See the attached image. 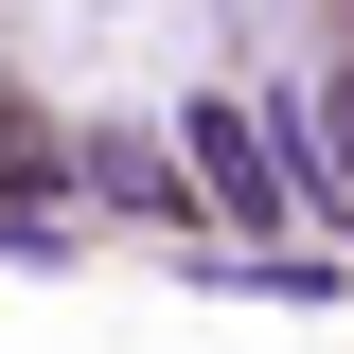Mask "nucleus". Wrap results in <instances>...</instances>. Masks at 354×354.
<instances>
[{
	"label": "nucleus",
	"instance_id": "obj_1",
	"mask_svg": "<svg viewBox=\"0 0 354 354\" xmlns=\"http://www.w3.org/2000/svg\"><path fill=\"white\" fill-rule=\"evenodd\" d=\"M177 160L213 177V213H230V230H283V213H301V195H283V160H266V124H248V106H177Z\"/></svg>",
	"mask_w": 354,
	"mask_h": 354
},
{
	"label": "nucleus",
	"instance_id": "obj_2",
	"mask_svg": "<svg viewBox=\"0 0 354 354\" xmlns=\"http://www.w3.org/2000/svg\"><path fill=\"white\" fill-rule=\"evenodd\" d=\"M71 177H88V195H124V213H177V230H195V195H177V160H160L142 124H88V142H71Z\"/></svg>",
	"mask_w": 354,
	"mask_h": 354
}]
</instances>
